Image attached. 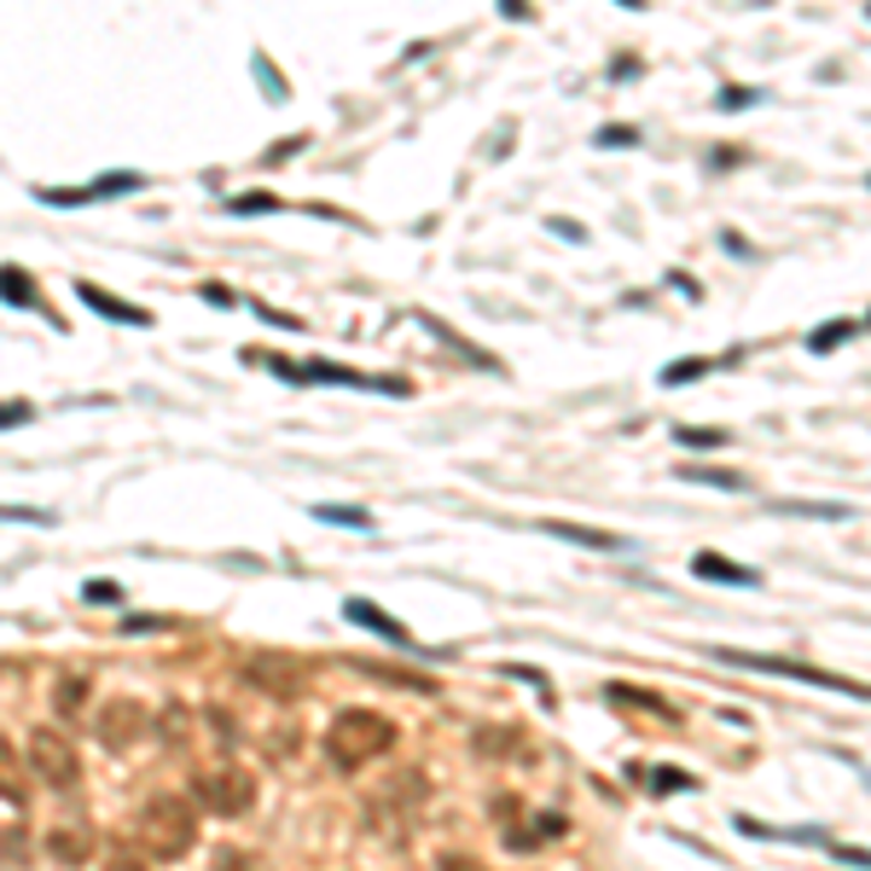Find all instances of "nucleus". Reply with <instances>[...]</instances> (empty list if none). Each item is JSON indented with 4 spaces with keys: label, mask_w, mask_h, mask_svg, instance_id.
I'll return each instance as SVG.
<instances>
[{
    "label": "nucleus",
    "mask_w": 871,
    "mask_h": 871,
    "mask_svg": "<svg viewBox=\"0 0 871 871\" xmlns=\"http://www.w3.org/2000/svg\"><path fill=\"white\" fill-rule=\"evenodd\" d=\"M692 784H697V779L680 773V767H657V773H651V790H692Z\"/></svg>",
    "instance_id": "nucleus-26"
},
{
    "label": "nucleus",
    "mask_w": 871,
    "mask_h": 871,
    "mask_svg": "<svg viewBox=\"0 0 871 871\" xmlns=\"http://www.w3.org/2000/svg\"><path fill=\"white\" fill-rule=\"evenodd\" d=\"M773 512H779V517H814V523H842V517H855L842 500H773Z\"/></svg>",
    "instance_id": "nucleus-15"
},
{
    "label": "nucleus",
    "mask_w": 871,
    "mask_h": 871,
    "mask_svg": "<svg viewBox=\"0 0 871 871\" xmlns=\"http://www.w3.org/2000/svg\"><path fill=\"white\" fill-rule=\"evenodd\" d=\"M76 297L88 302L93 314H105V320H116V326H152V314L139 309V302H123V297H111L105 286H93V279H82V286H76Z\"/></svg>",
    "instance_id": "nucleus-11"
},
{
    "label": "nucleus",
    "mask_w": 871,
    "mask_h": 871,
    "mask_svg": "<svg viewBox=\"0 0 871 871\" xmlns=\"http://www.w3.org/2000/svg\"><path fill=\"white\" fill-rule=\"evenodd\" d=\"M715 657L726 668H756V674H779V680H796V685H814V692H837V697H855V703H871V685L866 680H848V674H830V668H814V662H790V657H767V651H726L715 645Z\"/></svg>",
    "instance_id": "nucleus-3"
},
{
    "label": "nucleus",
    "mask_w": 871,
    "mask_h": 871,
    "mask_svg": "<svg viewBox=\"0 0 871 871\" xmlns=\"http://www.w3.org/2000/svg\"><path fill=\"white\" fill-rule=\"evenodd\" d=\"M540 529L570 540V546H587V552H627V540L611 535V529H581V523H540Z\"/></svg>",
    "instance_id": "nucleus-14"
},
{
    "label": "nucleus",
    "mask_w": 871,
    "mask_h": 871,
    "mask_svg": "<svg viewBox=\"0 0 871 871\" xmlns=\"http://www.w3.org/2000/svg\"><path fill=\"white\" fill-rule=\"evenodd\" d=\"M215 871H250L245 855H215Z\"/></svg>",
    "instance_id": "nucleus-35"
},
{
    "label": "nucleus",
    "mask_w": 871,
    "mask_h": 871,
    "mask_svg": "<svg viewBox=\"0 0 871 871\" xmlns=\"http://www.w3.org/2000/svg\"><path fill=\"white\" fill-rule=\"evenodd\" d=\"M7 523H53V512H35V505H0Z\"/></svg>",
    "instance_id": "nucleus-28"
},
{
    "label": "nucleus",
    "mask_w": 871,
    "mask_h": 871,
    "mask_svg": "<svg viewBox=\"0 0 871 871\" xmlns=\"http://www.w3.org/2000/svg\"><path fill=\"white\" fill-rule=\"evenodd\" d=\"M436 871H489L482 860H471V855H442V866Z\"/></svg>",
    "instance_id": "nucleus-33"
},
{
    "label": "nucleus",
    "mask_w": 871,
    "mask_h": 871,
    "mask_svg": "<svg viewBox=\"0 0 871 871\" xmlns=\"http://www.w3.org/2000/svg\"><path fill=\"white\" fill-rule=\"evenodd\" d=\"M715 360H674V367H662V383L668 390H680V383H692V378H703Z\"/></svg>",
    "instance_id": "nucleus-23"
},
{
    "label": "nucleus",
    "mask_w": 871,
    "mask_h": 871,
    "mask_svg": "<svg viewBox=\"0 0 871 871\" xmlns=\"http://www.w3.org/2000/svg\"><path fill=\"white\" fill-rule=\"evenodd\" d=\"M685 482H708V489H726V494H749V482L738 471H708V465H692V471H680Z\"/></svg>",
    "instance_id": "nucleus-20"
},
{
    "label": "nucleus",
    "mask_w": 871,
    "mask_h": 871,
    "mask_svg": "<svg viewBox=\"0 0 871 871\" xmlns=\"http://www.w3.org/2000/svg\"><path fill=\"white\" fill-rule=\"evenodd\" d=\"M268 210H279L273 192H250V198H233L227 204V215H268Z\"/></svg>",
    "instance_id": "nucleus-24"
},
{
    "label": "nucleus",
    "mask_w": 871,
    "mask_h": 871,
    "mask_svg": "<svg viewBox=\"0 0 871 871\" xmlns=\"http://www.w3.org/2000/svg\"><path fill=\"white\" fill-rule=\"evenodd\" d=\"M268 367L279 372V378H291V383H349V390H383V395H407V383L401 378H367V372H349V367H337V360H268Z\"/></svg>",
    "instance_id": "nucleus-7"
},
{
    "label": "nucleus",
    "mask_w": 871,
    "mask_h": 871,
    "mask_svg": "<svg viewBox=\"0 0 871 871\" xmlns=\"http://www.w3.org/2000/svg\"><path fill=\"white\" fill-rule=\"evenodd\" d=\"M0 297H7L12 309H42V302H35V291H30V273L18 268V261H7V268H0Z\"/></svg>",
    "instance_id": "nucleus-16"
},
{
    "label": "nucleus",
    "mask_w": 871,
    "mask_h": 871,
    "mask_svg": "<svg viewBox=\"0 0 871 871\" xmlns=\"http://www.w3.org/2000/svg\"><path fill=\"white\" fill-rule=\"evenodd\" d=\"M634 139H639V129H627V123L599 129V146H616V152H622V146H634Z\"/></svg>",
    "instance_id": "nucleus-29"
},
{
    "label": "nucleus",
    "mask_w": 871,
    "mask_h": 871,
    "mask_svg": "<svg viewBox=\"0 0 871 871\" xmlns=\"http://www.w3.org/2000/svg\"><path fill=\"white\" fill-rule=\"evenodd\" d=\"M30 413H35L30 401H0V431H12V424H24Z\"/></svg>",
    "instance_id": "nucleus-31"
},
{
    "label": "nucleus",
    "mask_w": 871,
    "mask_h": 871,
    "mask_svg": "<svg viewBox=\"0 0 871 871\" xmlns=\"http://www.w3.org/2000/svg\"><path fill=\"white\" fill-rule=\"evenodd\" d=\"M105 871H146V866H139V860H129V855H116V860H111Z\"/></svg>",
    "instance_id": "nucleus-36"
},
{
    "label": "nucleus",
    "mask_w": 871,
    "mask_h": 871,
    "mask_svg": "<svg viewBox=\"0 0 871 871\" xmlns=\"http://www.w3.org/2000/svg\"><path fill=\"white\" fill-rule=\"evenodd\" d=\"M761 99H767L761 88H721L715 105H721V111H744V105H761Z\"/></svg>",
    "instance_id": "nucleus-25"
},
{
    "label": "nucleus",
    "mask_w": 871,
    "mask_h": 871,
    "mask_svg": "<svg viewBox=\"0 0 871 871\" xmlns=\"http://www.w3.org/2000/svg\"><path fill=\"white\" fill-rule=\"evenodd\" d=\"M93 733H99L105 749H129V744H139V733H146V708H139L134 697H111L93 715Z\"/></svg>",
    "instance_id": "nucleus-8"
},
{
    "label": "nucleus",
    "mask_w": 871,
    "mask_h": 871,
    "mask_svg": "<svg viewBox=\"0 0 871 871\" xmlns=\"http://www.w3.org/2000/svg\"><path fill=\"white\" fill-rule=\"evenodd\" d=\"M256 76H261V88H268V93H279V99H286V82L273 76V65H268V58H256Z\"/></svg>",
    "instance_id": "nucleus-34"
},
{
    "label": "nucleus",
    "mask_w": 871,
    "mask_h": 871,
    "mask_svg": "<svg viewBox=\"0 0 871 871\" xmlns=\"http://www.w3.org/2000/svg\"><path fill=\"white\" fill-rule=\"evenodd\" d=\"M830 855H837L842 866H860V871H871V848H848V842H830Z\"/></svg>",
    "instance_id": "nucleus-30"
},
{
    "label": "nucleus",
    "mask_w": 871,
    "mask_h": 871,
    "mask_svg": "<svg viewBox=\"0 0 871 871\" xmlns=\"http://www.w3.org/2000/svg\"><path fill=\"white\" fill-rule=\"evenodd\" d=\"M139 187H146V175L116 169V175H99L93 187H53L42 198H47V204H58V210H70V204H88V198H116V192H139Z\"/></svg>",
    "instance_id": "nucleus-9"
},
{
    "label": "nucleus",
    "mask_w": 871,
    "mask_h": 871,
    "mask_svg": "<svg viewBox=\"0 0 871 871\" xmlns=\"http://www.w3.org/2000/svg\"><path fill=\"white\" fill-rule=\"evenodd\" d=\"M24 756H30V773L42 779L47 790H76V779H82V756H76L58 733H47V726H42V733H30Z\"/></svg>",
    "instance_id": "nucleus-5"
},
{
    "label": "nucleus",
    "mask_w": 871,
    "mask_h": 871,
    "mask_svg": "<svg viewBox=\"0 0 871 871\" xmlns=\"http://www.w3.org/2000/svg\"><path fill=\"white\" fill-rule=\"evenodd\" d=\"M674 442L680 448H721L726 431H674Z\"/></svg>",
    "instance_id": "nucleus-27"
},
{
    "label": "nucleus",
    "mask_w": 871,
    "mask_h": 871,
    "mask_svg": "<svg viewBox=\"0 0 871 871\" xmlns=\"http://www.w3.org/2000/svg\"><path fill=\"white\" fill-rule=\"evenodd\" d=\"M47 855L65 860V866H76V860H88V837H82V830H53V837H47Z\"/></svg>",
    "instance_id": "nucleus-17"
},
{
    "label": "nucleus",
    "mask_w": 871,
    "mask_h": 871,
    "mask_svg": "<svg viewBox=\"0 0 871 871\" xmlns=\"http://www.w3.org/2000/svg\"><path fill=\"white\" fill-rule=\"evenodd\" d=\"M314 517L332 523V529H372V517L360 505H314Z\"/></svg>",
    "instance_id": "nucleus-18"
},
{
    "label": "nucleus",
    "mask_w": 871,
    "mask_h": 871,
    "mask_svg": "<svg viewBox=\"0 0 871 871\" xmlns=\"http://www.w3.org/2000/svg\"><path fill=\"white\" fill-rule=\"evenodd\" d=\"M238 674H245V685H256V692L273 697V703H297L302 692H309V662L291 657V651H250L245 662H238Z\"/></svg>",
    "instance_id": "nucleus-4"
},
{
    "label": "nucleus",
    "mask_w": 871,
    "mask_h": 871,
    "mask_svg": "<svg viewBox=\"0 0 871 871\" xmlns=\"http://www.w3.org/2000/svg\"><path fill=\"white\" fill-rule=\"evenodd\" d=\"M198 802H204L210 814H221V819H245L256 807V779L245 773V767H215V773L198 779Z\"/></svg>",
    "instance_id": "nucleus-6"
},
{
    "label": "nucleus",
    "mask_w": 871,
    "mask_h": 871,
    "mask_svg": "<svg viewBox=\"0 0 871 871\" xmlns=\"http://www.w3.org/2000/svg\"><path fill=\"white\" fill-rule=\"evenodd\" d=\"M53 703H58V715H82L88 680H82V674H65V680H58V692H53Z\"/></svg>",
    "instance_id": "nucleus-21"
},
{
    "label": "nucleus",
    "mask_w": 871,
    "mask_h": 871,
    "mask_svg": "<svg viewBox=\"0 0 871 871\" xmlns=\"http://www.w3.org/2000/svg\"><path fill=\"white\" fill-rule=\"evenodd\" d=\"M0 802H12V807L30 802V767H24V756L12 749L7 733H0Z\"/></svg>",
    "instance_id": "nucleus-12"
},
{
    "label": "nucleus",
    "mask_w": 871,
    "mask_h": 871,
    "mask_svg": "<svg viewBox=\"0 0 871 871\" xmlns=\"http://www.w3.org/2000/svg\"><path fill=\"white\" fill-rule=\"evenodd\" d=\"M604 697H616V703H627V708H657V715H674V708H668L657 692H639V685H604Z\"/></svg>",
    "instance_id": "nucleus-19"
},
{
    "label": "nucleus",
    "mask_w": 871,
    "mask_h": 871,
    "mask_svg": "<svg viewBox=\"0 0 871 871\" xmlns=\"http://www.w3.org/2000/svg\"><path fill=\"white\" fill-rule=\"evenodd\" d=\"M855 332H860L855 320H825V326H819L814 337H807V349H814V355H825V349H837V343H848Z\"/></svg>",
    "instance_id": "nucleus-22"
},
{
    "label": "nucleus",
    "mask_w": 871,
    "mask_h": 871,
    "mask_svg": "<svg viewBox=\"0 0 871 871\" xmlns=\"http://www.w3.org/2000/svg\"><path fill=\"white\" fill-rule=\"evenodd\" d=\"M134 837L146 842L152 860H180L198 842V814L187 796H152L134 819Z\"/></svg>",
    "instance_id": "nucleus-2"
},
{
    "label": "nucleus",
    "mask_w": 871,
    "mask_h": 871,
    "mask_svg": "<svg viewBox=\"0 0 871 871\" xmlns=\"http://www.w3.org/2000/svg\"><path fill=\"white\" fill-rule=\"evenodd\" d=\"M692 576H697V581H715V587H761L756 570H744V563L721 558V552H697V558H692Z\"/></svg>",
    "instance_id": "nucleus-13"
},
{
    "label": "nucleus",
    "mask_w": 871,
    "mask_h": 871,
    "mask_svg": "<svg viewBox=\"0 0 871 871\" xmlns=\"http://www.w3.org/2000/svg\"><path fill=\"white\" fill-rule=\"evenodd\" d=\"M343 616L355 627H367V634H378V639H390V645H413V627L383 616V604H372V599H343Z\"/></svg>",
    "instance_id": "nucleus-10"
},
{
    "label": "nucleus",
    "mask_w": 871,
    "mask_h": 871,
    "mask_svg": "<svg viewBox=\"0 0 871 871\" xmlns=\"http://www.w3.org/2000/svg\"><path fill=\"white\" fill-rule=\"evenodd\" d=\"M383 749H395L390 715H378V708H337V715H332V726H326V756H332V767L355 773V767L378 761Z\"/></svg>",
    "instance_id": "nucleus-1"
},
{
    "label": "nucleus",
    "mask_w": 871,
    "mask_h": 871,
    "mask_svg": "<svg viewBox=\"0 0 871 871\" xmlns=\"http://www.w3.org/2000/svg\"><path fill=\"white\" fill-rule=\"evenodd\" d=\"M82 593H88V599H99V604H116V599H123V587H116V581H88Z\"/></svg>",
    "instance_id": "nucleus-32"
}]
</instances>
